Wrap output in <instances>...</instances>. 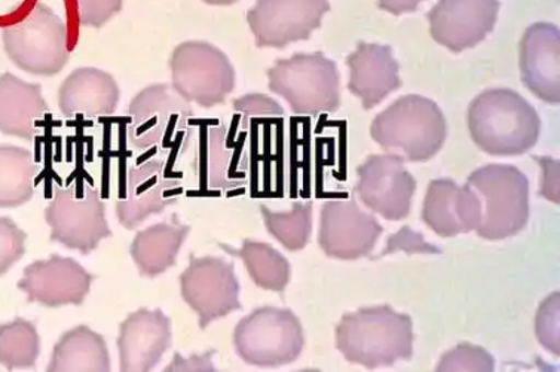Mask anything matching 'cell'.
Here are the masks:
<instances>
[{
	"label": "cell",
	"mask_w": 560,
	"mask_h": 372,
	"mask_svg": "<svg viewBox=\"0 0 560 372\" xmlns=\"http://www.w3.org/2000/svg\"><path fill=\"white\" fill-rule=\"evenodd\" d=\"M336 347L348 362L376 370L409 361L413 354V322L389 305L346 314L336 328Z\"/></svg>",
	"instance_id": "cell-1"
},
{
	"label": "cell",
	"mask_w": 560,
	"mask_h": 372,
	"mask_svg": "<svg viewBox=\"0 0 560 372\" xmlns=\"http://www.w3.org/2000/svg\"><path fill=\"white\" fill-rule=\"evenodd\" d=\"M468 128L477 147L493 156H517L538 142L537 111L512 90H488L468 109Z\"/></svg>",
	"instance_id": "cell-2"
},
{
	"label": "cell",
	"mask_w": 560,
	"mask_h": 372,
	"mask_svg": "<svg viewBox=\"0 0 560 372\" xmlns=\"http://www.w3.org/2000/svg\"><path fill=\"white\" fill-rule=\"evenodd\" d=\"M371 135L385 151L410 163L438 155L446 139V121L434 102L422 96H405L372 123Z\"/></svg>",
	"instance_id": "cell-3"
},
{
	"label": "cell",
	"mask_w": 560,
	"mask_h": 372,
	"mask_svg": "<svg viewBox=\"0 0 560 372\" xmlns=\"http://www.w3.org/2000/svg\"><path fill=\"white\" fill-rule=\"evenodd\" d=\"M128 115V143L136 151L185 154L189 148L194 109L172 85L156 84L140 91Z\"/></svg>",
	"instance_id": "cell-4"
},
{
	"label": "cell",
	"mask_w": 560,
	"mask_h": 372,
	"mask_svg": "<svg viewBox=\"0 0 560 372\" xmlns=\"http://www.w3.org/2000/svg\"><path fill=\"white\" fill-rule=\"evenodd\" d=\"M467 185L480 206L477 234L504 240L521 233L529 218V182L513 165L489 164L472 172Z\"/></svg>",
	"instance_id": "cell-5"
},
{
	"label": "cell",
	"mask_w": 560,
	"mask_h": 372,
	"mask_svg": "<svg viewBox=\"0 0 560 372\" xmlns=\"http://www.w3.org/2000/svg\"><path fill=\"white\" fill-rule=\"evenodd\" d=\"M269 89L284 97L294 114H330L341 103V80L334 61L322 53L296 54L269 69Z\"/></svg>",
	"instance_id": "cell-6"
},
{
	"label": "cell",
	"mask_w": 560,
	"mask_h": 372,
	"mask_svg": "<svg viewBox=\"0 0 560 372\" xmlns=\"http://www.w3.org/2000/svg\"><path fill=\"white\" fill-rule=\"evenodd\" d=\"M3 45L16 68L39 77L61 72L70 57L68 26L43 3H37L22 20L5 27Z\"/></svg>",
	"instance_id": "cell-7"
},
{
	"label": "cell",
	"mask_w": 560,
	"mask_h": 372,
	"mask_svg": "<svg viewBox=\"0 0 560 372\" xmlns=\"http://www.w3.org/2000/svg\"><path fill=\"white\" fill-rule=\"evenodd\" d=\"M234 345L238 357L248 365L284 367L301 357L304 329L288 309H256L236 325Z\"/></svg>",
	"instance_id": "cell-8"
},
{
	"label": "cell",
	"mask_w": 560,
	"mask_h": 372,
	"mask_svg": "<svg viewBox=\"0 0 560 372\" xmlns=\"http://www.w3.org/2000/svg\"><path fill=\"white\" fill-rule=\"evenodd\" d=\"M173 89L186 102L213 107L226 101L235 86V70L226 54L207 43L178 45L170 60Z\"/></svg>",
	"instance_id": "cell-9"
},
{
	"label": "cell",
	"mask_w": 560,
	"mask_h": 372,
	"mask_svg": "<svg viewBox=\"0 0 560 372\" xmlns=\"http://www.w3.org/2000/svg\"><path fill=\"white\" fill-rule=\"evenodd\" d=\"M45 221L51 226V242L89 255L100 242L112 237L105 202L94 186H86L85 197L74 188L56 189L51 205L45 209Z\"/></svg>",
	"instance_id": "cell-10"
},
{
	"label": "cell",
	"mask_w": 560,
	"mask_h": 372,
	"mask_svg": "<svg viewBox=\"0 0 560 372\" xmlns=\"http://www.w3.org/2000/svg\"><path fill=\"white\" fill-rule=\"evenodd\" d=\"M180 287L186 304L198 314L201 329L243 309L234 264L218 256H190L189 266L180 276Z\"/></svg>",
	"instance_id": "cell-11"
},
{
	"label": "cell",
	"mask_w": 560,
	"mask_h": 372,
	"mask_svg": "<svg viewBox=\"0 0 560 372\" xmlns=\"http://www.w3.org/2000/svg\"><path fill=\"white\" fill-rule=\"evenodd\" d=\"M329 10V0H257L247 22L257 47L284 48L308 39Z\"/></svg>",
	"instance_id": "cell-12"
},
{
	"label": "cell",
	"mask_w": 560,
	"mask_h": 372,
	"mask_svg": "<svg viewBox=\"0 0 560 372\" xmlns=\"http://www.w3.org/2000/svg\"><path fill=\"white\" fill-rule=\"evenodd\" d=\"M357 194L372 212L387 221L408 218L417 182L398 155H372L360 165Z\"/></svg>",
	"instance_id": "cell-13"
},
{
	"label": "cell",
	"mask_w": 560,
	"mask_h": 372,
	"mask_svg": "<svg viewBox=\"0 0 560 372\" xmlns=\"http://www.w3.org/2000/svg\"><path fill=\"white\" fill-rule=\"evenodd\" d=\"M383 231L354 200H331L323 206L318 245L330 258L355 260L371 255Z\"/></svg>",
	"instance_id": "cell-14"
},
{
	"label": "cell",
	"mask_w": 560,
	"mask_h": 372,
	"mask_svg": "<svg viewBox=\"0 0 560 372\" xmlns=\"http://www.w3.org/2000/svg\"><path fill=\"white\" fill-rule=\"evenodd\" d=\"M184 191L180 179L165 173L163 160H148L128 171L126 197L116 205L124 229L135 230L152 214L163 213Z\"/></svg>",
	"instance_id": "cell-15"
},
{
	"label": "cell",
	"mask_w": 560,
	"mask_h": 372,
	"mask_svg": "<svg viewBox=\"0 0 560 372\" xmlns=\"http://www.w3.org/2000/svg\"><path fill=\"white\" fill-rule=\"evenodd\" d=\"M94 279L95 276L78 260L52 255L49 259L31 264L24 270L19 288L26 292L28 303L56 309L84 303Z\"/></svg>",
	"instance_id": "cell-16"
},
{
	"label": "cell",
	"mask_w": 560,
	"mask_h": 372,
	"mask_svg": "<svg viewBox=\"0 0 560 372\" xmlns=\"http://www.w3.org/2000/svg\"><path fill=\"white\" fill-rule=\"evenodd\" d=\"M498 0H440L430 12L431 36L454 53L482 43L497 23Z\"/></svg>",
	"instance_id": "cell-17"
},
{
	"label": "cell",
	"mask_w": 560,
	"mask_h": 372,
	"mask_svg": "<svg viewBox=\"0 0 560 372\" xmlns=\"http://www.w3.org/2000/svg\"><path fill=\"white\" fill-rule=\"evenodd\" d=\"M170 347L172 321L161 310H137L119 328L118 349L122 371H151Z\"/></svg>",
	"instance_id": "cell-18"
},
{
	"label": "cell",
	"mask_w": 560,
	"mask_h": 372,
	"mask_svg": "<svg viewBox=\"0 0 560 372\" xmlns=\"http://www.w3.org/2000/svg\"><path fill=\"white\" fill-rule=\"evenodd\" d=\"M559 28L538 23L525 32L521 44V77L542 102H560Z\"/></svg>",
	"instance_id": "cell-19"
},
{
	"label": "cell",
	"mask_w": 560,
	"mask_h": 372,
	"mask_svg": "<svg viewBox=\"0 0 560 372\" xmlns=\"http://www.w3.org/2000/svg\"><path fill=\"white\" fill-rule=\"evenodd\" d=\"M422 219L440 237H455L477 230L480 206L470 186L451 179L431 182L425 194Z\"/></svg>",
	"instance_id": "cell-20"
},
{
	"label": "cell",
	"mask_w": 560,
	"mask_h": 372,
	"mask_svg": "<svg viewBox=\"0 0 560 372\" xmlns=\"http://www.w3.org/2000/svg\"><path fill=\"white\" fill-rule=\"evenodd\" d=\"M348 89L362 101L366 111L380 105L401 85L398 63L387 45L359 44L355 51L348 57Z\"/></svg>",
	"instance_id": "cell-21"
},
{
	"label": "cell",
	"mask_w": 560,
	"mask_h": 372,
	"mask_svg": "<svg viewBox=\"0 0 560 372\" xmlns=\"http://www.w3.org/2000/svg\"><path fill=\"white\" fill-rule=\"evenodd\" d=\"M121 91L109 73L94 68L77 69L58 91V105L65 117H110L118 107Z\"/></svg>",
	"instance_id": "cell-22"
},
{
	"label": "cell",
	"mask_w": 560,
	"mask_h": 372,
	"mask_svg": "<svg viewBox=\"0 0 560 372\" xmlns=\"http://www.w3.org/2000/svg\"><path fill=\"white\" fill-rule=\"evenodd\" d=\"M192 172L202 193L234 189L246 184V175L238 172V151L228 143L225 127L199 130L194 149Z\"/></svg>",
	"instance_id": "cell-23"
},
{
	"label": "cell",
	"mask_w": 560,
	"mask_h": 372,
	"mask_svg": "<svg viewBox=\"0 0 560 372\" xmlns=\"http://www.w3.org/2000/svg\"><path fill=\"white\" fill-rule=\"evenodd\" d=\"M47 111L40 85L20 80L12 73L0 74V131L3 135L33 140L36 123Z\"/></svg>",
	"instance_id": "cell-24"
},
{
	"label": "cell",
	"mask_w": 560,
	"mask_h": 372,
	"mask_svg": "<svg viewBox=\"0 0 560 372\" xmlns=\"http://www.w3.org/2000/svg\"><path fill=\"white\" fill-rule=\"evenodd\" d=\"M189 231L188 225L173 219V222L156 223L137 233L130 252L140 275L158 277L170 270Z\"/></svg>",
	"instance_id": "cell-25"
},
{
	"label": "cell",
	"mask_w": 560,
	"mask_h": 372,
	"mask_svg": "<svg viewBox=\"0 0 560 372\" xmlns=\"http://www.w3.org/2000/svg\"><path fill=\"white\" fill-rule=\"evenodd\" d=\"M48 371H110L105 338L91 330L89 326H77L68 330L54 347Z\"/></svg>",
	"instance_id": "cell-26"
},
{
	"label": "cell",
	"mask_w": 560,
	"mask_h": 372,
	"mask_svg": "<svg viewBox=\"0 0 560 372\" xmlns=\"http://www.w3.org/2000/svg\"><path fill=\"white\" fill-rule=\"evenodd\" d=\"M36 171L31 151L0 144V208H19L32 200Z\"/></svg>",
	"instance_id": "cell-27"
},
{
	"label": "cell",
	"mask_w": 560,
	"mask_h": 372,
	"mask_svg": "<svg viewBox=\"0 0 560 372\" xmlns=\"http://www.w3.org/2000/svg\"><path fill=\"white\" fill-rule=\"evenodd\" d=\"M228 254L243 259L248 275L257 287L267 291L283 292L290 280V264L280 252L273 249L267 243L244 240L242 249H232L230 246L220 245Z\"/></svg>",
	"instance_id": "cell-28"
},
{
	"label": "cell",
	"mask_w": 560,
	"mask_h": 372,
	"mask_svg": "<svg viewBox=\"0 0 560 372\" xmlns=\"http://www.w3.org/2000/svg\"><path fill=\"white\" fill-rule=\"evenodd\" d=\"M39 351V334L33 322L16 317L10 324L0 325V365L11 371L33 368Z\"/></svg>",
	"instance_id": "cell-29"
},
{
	"label": "cell",
	"mask_w": 560,
	"mask_h": 372,
	"mask_svg": "<svg viewBox=\"0 0 560 372\" xmlns=\"http://www.w3.org/2000/svg\"><path fill=\"white\" fill-rule=\"evenodd\" d=\"M265 225L273 237L290 252L304 249L313 230V205L294 202L290 212H272L267 206H260Z\"/></svg>",
	"instance_id": "cell-30"
},
{
	"label": "cell",
	"mask_w": 560,
	"mask_h": 372,
	"mask_svg": "<svg viewBox=\"0 0 560 372\" xmlns=\"http://www.w3.org/2000/svg\"><path fill=\"white\" fill-rule=\"evenodd\" d=\"M495 362L493 358L482 347H477L464 342L456 349L451 350L439 362L438 371H493Z\"/></svg>",
	"instance_id": "cell-31"
},
{
	"label": "cell",
	"mask_w": 560,
	"mask_h": 372,
	"mask_svg": "<svg viewBox=\"0 0 560 372\" xmlns=\"http://www.w3.org/2000/svg\"><path fill=\"white\" fill-rule=\"evenodd\" d=\"M26 233L12 219L0 218V276L26 254Z\"/></svg>",
	"instance_id": "cell-32"
},
{
	"label": "cell",
	"mask_w": 560,
	"mask_h": 372,
	"mask_svg": "<svg viewBox=\"0 0 560 372\" xmlns=\"http://www.w3.org/2000/svg\"><path fill=\"white\" fill-rule=\"evenodd\" d=\"M537 337L539 342L550 350L551 353L559 357V293L547 298L545 303L538 310L537 322H535Z\"/></svg>",
	"instance_id": "cell-33"
},
{
	"label": "cell",
	"mask_w": 560,
	"mask_h": 372,
	"mask_svg": "<svg viewBox=\"0 0 560 372\" xmlns=\"http://www.w3.org/2000/svg\"><path fill=\"white\" fill-rule=\"evenodd\" d=\"M124 0H77L78 22L84 27H103L121 11Z\"/></svg>",
	"instance_id": "cell-34"
},
{
	"label": "cell",
	"mask_w": 560,
	"mask_h": 372,
	"mask_svg": "<svg viewBox=\"0 0 560 372\" xmlns=\"http://www.w3.org/2000/svg\"><path fill=\"white\" fill-rule=\"evenodd\" d=\"M396 252H406V254H442V249L438 246L430 245L427 243L422 234L415 233L409 226H405L398 231L397 234L392 235L388 239L387 249L384 251L383 255L396 254Z\"/></svg>",
	"instance_id": "cell-35"
},
{
	"label": "cell",
	"mask_w": 560,
	"mask_h": 372,
	"mask_svg": "<svg viewBox=\"0 0 560 372\" xmlns=\"http://www.w3.org/2000/svg\"><path fill=\"white\" fill-rule=\"evenodd\" d=\"M234 107L236 112H242L246 119L248 117H276V115L284 114L283 107L264 94H247V96L235 101Z\"/></svg>",
	"instance_id": "cell-36"
},
{
	"label": "cell",
	"mask_w": 560,
	"mask_h": 372,
	"mask_svg": "<svg viewBox=\"0 0 560 372\" xmlns=\"http://www.w3.org/2000/svg\"><path fill=\"white\" fill-rule=\"evenodd\" d=\"M538 161L542 164V171H545V177H542L541 194L558 205L559 163L558 161L550 159H538Z\"/></svg>",
	"instance_id": "cell-37"
},
{
	"label": "cell",
	"mask_w": 560,
	"mask_h": 372,
	"mask_svg": "<svg viewBox=\"0 0 560 372\" xmlns=\"http://www.w3.org/2000/svg\"><path fill=\"white\" fill-rule=\"evenodd\" d=\"M424 0H380V7L394 15L406 14L417 10Z\"/></svg>",
	"instance_id": "cell-38"
},
{
	"label": "cell",
	"mask_w": 560,
	"mask_h": 372,
	"mask_svg": "<svg viewBox=\"0 0 560 372\" xmlns=\"http://www.w3.org/2000/svg\"><path fill=\"white\" fill-rule=\"evenodd\" d=\"M209 5H232L236 0H205Z\"/></svg>",
	"instance_id": "cell-39"
}]
</instances>
